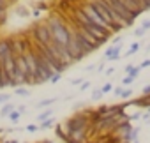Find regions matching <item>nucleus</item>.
Instances as JSON below:
<instances>
[{
	"label": "nucleus",
	"mask_w": 150,
	"mask_h": 143,
	"mask_svg": "<svg viewBox=\"0 0 150 143\" xmlns=\"http://www.w3.org/2000/svg\"><path fill=\"white\" fill-rule=\"evenodd\" d=\"M46 27L51 32V41L53 42H57L60 46L67 44V41H69V27L60 20V16H57V14L50 16L48 21H46Z\"/></svg>",
	"instance_id": "nucleus-1"
},
{
	"label": "nucleus",
	"mask_w": 150,
	"mask_h": 143,
	"mask_svg": "<svg viewBox=\"0 0 150 143\" xmlns=\"http://www.w3.org/2000/svg\"><path fill=\"white\" fill-rule=\"evenodd\" d=\"M90 125H92V122H90V118L87 117V113L83 111V113H80V115L71 117L62 127H64V131L69 134V132H74V131H88Z\"/></svg>",
	"instance_id": "nucleus-2"
},
{
	"label": "nucleus",
	"mask_w": 150,
	"mask_h": 143,
	"mask_svg": "<svg viewBox=\"0 0 150 143\" xmlns=\"http://www.w3.org/2000/svg\"><path fill=\"white\" fill-rule=\"evenodd\" d=\"M65 50H67V53L71 55L72 62H74V60H81L83 57H87V55L83 53L80 42H78L76 30H71V28H69V41H67V44H65Z\"/></svg>",
	"instance_id": "nucleus-3"
},
{
	"label": "nucleus",
	"mask_w": 150,
	"mask_h": 143,
	"mask_svg": "<svg viewBox=\"0 0 150 143\" xmlns=\"http://www.w3.org/2000/svg\"><path fill=\"white\" fill-rule=\"evenodd\" d=\"M80 11L88 18V21H90L92 25H96V27H99V28H103V30H106V32H110V34L113 32V30H111V27H110V25H108V23H106L99 14H97V13H96V9H94L90 4H85Z\"/></svg>",
	"instance_id": "nucleus-4"
},
{
	"label": "nucleus",
	"mask_w": 150,
	"mask_h": 143,
	"mask_svg": "<svg viewBox=\"0 0 150 143\" xmlns=\"http://www.w3.org/2000/svg\"><path fill=\"white\" fill-rule=\"evenodd\" d=\"M106 2H108V6L111 7V11H113V13H115L122 21H124V25H125V27H131V25L134 23L136 16H132V14H131V13H129V11H127L120 2H118V0H106Z\"/></svg>",
	"instance_id": "nucleus-5"
},
{
	"label": "nucleus",
	"mask_w": 150,
	"mask_h": 143,
	"mask_svg": "<svg viewBox=\"0 0 150 143\" xmlns=\"http://www.w3.org/2000/svg\"><path fill=\"white\" fill-rule=\"evenodd\" d=\"M34 37H35V42L41 44V46H48L51 42V32L50 28L46 27V23H39L34 27Z\"/></svg>",
	"instance_id": "nucleus-6"
},
{
	"label": "nucleus",
	"mask_w": 150,
	"mask_h": 143,
	"mask_svg": "<svg viewBox=\"0 0 150 143\" xmlns=\"http://www.w3.org/2000/svg\"><path fill=\"white\" fill-rule=\"evenodd\" d=\"M28 50H30V46L25 39H11V55L13 57H20Z\"/></svg>",
	"instance_id": "nucleus-7"
},
{
	"label": "nucleus",
	"mask_w": 150,
	"mask_h": 143,
	"mask_svg": "<svg viewBox=\"0 0 150 143\" xmlns=\"http://www.w3.org/2000/svg\"><path fill=\"white\" fill-rule=\"evenodd\" d=\"M11 55V39H0V62Z\"/></svg>",
	"instance_id": "nucleus-8"
},
{
	"label": "nucleus",
	"mask_w": 150,
	"mask_h": 143,
	"mask_svg": "<svg viewBox=\"0 0 150 143\" xmlns=\"http://www.w3.org/2000/svg\"><path fill=\"white\" fill-rule=\"evenodd\" d=\"M104 55H106V58H110V60H117V58L120 57V46H113V48H108Z\"/></svg>",
	"instance_id": "nucleus-9"
},
{
	"label": "nucleus",
	"mask_w": 150,
	"mask_h": 143,
	"mask_svg": "<svg viewBox=\"0 0 150 143\" xmlns=\"http://www.w3.org/2000/svg\"><path fill=\"white\" fill-rule=\"evenodd\" d=\"M55 101H57L55 97H51V99H42L41 103H37V104H35V108H39V110H41V108H50V104H53Z\"/></svg>",
	"instance_id": "nucleus-10"
},
{
	"label": "nucleus",
	"mask_w": 150,
	"mask_h": 143,
	"mask_svg": "<svg viewBox=\"0 0 150 143\" xmlns=\"http://www.w3.org/2000/svg\"><path fill=\"white\" fill-rule=\"evenodd\" d=\"M51 113H53V110H50V108H48V110H44V111L37 117V120H39V122H44V120L51 118Z\"/></svg>",
	"instance_id": "nucleus-11"
},
{
	"label": "nucleus",
	"mask_w": 150,
	"mask_h": 143,
	"mask_svg": "<svg viewBox=\"0 0 150 143\" xmlns=\"http://www.w3.org/2000/svg\"><path fill=\"white\" fill-rule=\"evenodd\" d=\"M11 111H14V106H13V104H4L2 110H0V115H2V117H7Z\"/></svg>",
	"instance_id": "nucleus-12"
},
{
	"label": "nucleus",
	"mask_w": 150,
	"mask_h": 143,
	"mask_svg": "<svg viewBox=\"0 0 150 143\" xmlns=\"http://www.w3.org/2000/svg\"><path fill=\"white\" fill-rule=\"evenodd\" d=\"M20 117H21V115H20V113H18L16 110H14V111H11V113L7 115V118H9V120H11L13 124H18V122H20Z\"/></svg>",
	"instance_id": "nucleus-13"
},
{
	"label": "nucleus",
	"mask_w": 150,
	"mask_h": 143,
	"mask_svg": "<svg viewBox=\"0 0 150 143\" xmlns=\"http://www.w3.org/2000/svg\"><path fill=\"white\" fill-rule=\"evenodd\" d=\"M16 96H23V97H28L30 96V90H27L25 87H18V90H14Z\"/></svg>",
	"instance_id": "nucleus-14"
},
{
	"label": "nucleus",
	"mask_w": 150,
	"mask_h": 143,
	"mask_svg": "<svg viewBox=\"0 0 150 143\" xmlns=\"http://www.w3.org/2000/svg\"><path fill=\"white\" fill-rule=\"evenodd\" d=\"M53 124H55V120H53V118H48V120H44V122H41V125H39V129H50V127H53Z\"/></svg>",
	"instance_id": "nucleus-15"
},
{
	"label": "nucleus",
	"mask_w": 150,
	"mask_h": 143,
	"mask_svg": "<svg viewBox=\"0 0 150 143\" xmlns=\"http://www.w3.org/2000/svg\"><path fill=\"white\" fill-rule=\"evenodd\" d=\"M138 50H139V42H134V44H131V48L127 50V53H125V55H127V57H131V55H134Z\"/></svg>",
	"instance_id": "nucleus-16"
},
{
	"label": "nucleus",
	"mask_w": 150,
	"mask_h": 143,
	"mask_svg": "<svg viewBox=\"0 0 150 143\" xmlns=\"http://www.w3.org/2000/svg\"><path fill=\"white\" fill-rule=\"evenodd\" d=\"M131 96H132V90L127 87V88H122V92H120V96H118V97H122V99H129Z\"/></svg>",
	"instance_id": "nucleus-17"
},
{
	"label": "nucleus",
	"mask_w": 150,
	"mask_h": 143,
	"mask_svg": "<svg viewBox=\"0 0 150 143\" xmlns=\"http://www.w3.org/2000/svg\"><path fill=\"white\" fill-rule=\"evenodd\" d=\"M99 90H101V92H103V96H104V94H108V92H111V90H113V85H111V83H106V85H103Z\"/></svg>",
	"instance_id": "nucleus-18"
},
{
	"label": "nucleus",
	"mask_w": 150,
	"mask_h": 143,
	"mask_svg": "<svg viewBox=\"0 0 150 143\" xmlns=\"http://www.w3.org/2000/svg\"><path fill=\"white\" fill-rule=\"evenodd\" d=\"M101 97H103V92H101V90H99V88H97V90H94V92H92V101H99V99H101Z\"/></svg>",
	"instance_id": "nucleus-19"
},
{
	"label": "nucleus",
	"mask_w": 150,
	"mask_h": 143,
	"mask_svg": "<svg viewBox=\"0 0 150 143\" xmlns=\"http://www.w3.org/2000/svg\"><path fill=\"white\" fill-rule=\"evenodd\" d=\"M60 78H62V74H60V73H55V74L50 78V83H57V81H60Z\"/></svg>",
	"instance_id": "nucleus-20"
},
{
	"label": "nucleus",
	"mask_w": 150,
	"mask_h": 143,
	"mask_svg": "<svg viewBox=\"0 0 150 143\" xmlns=\"http://www.w3.org/2000/svg\"><path fill=\"white\" fill-rule=\"evenodd\" d=\"M134 80H136V78H132V76H129V74H127V76H125V78H124V80H122V83H124V85H127V87H129V85H131V83H132V81H134Z\"/></svg>",
	"instance_id": "nucleus-21"
},
{
	"label": "nucleus",
	"mask_w": 150,
	"mask_h": 143,
	"mask_svg": "<svg viewBox=\"0 0 150 143\" xmlns=\"http://www.w3.org/2000/svg\"><path fill=\"white\" fill-rule=\"evenodd\" d=\"M145 32H146V30H143V28L139 27V28H136V30H134V35H136V37H143V35H145Z\"/></svg>",
	"instance_id": "nucleus-22"
},
{
	"label": "nucleus",
	"mask_w": 150,
	"mask_h": 143,
	"mask_svg": "<svg viewBox=\"0 0 150 143\" xmlns=\"http://www.w3.org/2000/svg\"><path fill=\"white\" fill-rule=\"evenodd\" d=\"M9 99H11L9 94H0V104H2V103H7Z\"/></svg>",
	"instance_id": "nucleus-23"
},
{
	"label": "nucleus",
	"mask_w": 150,
	"mask_h": 143,
	"mask_svg": "<svg viewBox=\"0 0 150 143\" xmlns=\"http://www.w3.org/2000/svg\"><path fill=\"white\" fill-rule=\"evenodd\" d=\"M139 71H141L139 67H132V69H131V73H129V76H132V78H136V76H138V73H139Z\"/></svg>",
	"instance_id": "nucleus-24"
},
{
	"label": "nucleus",
	"mask_w": 150,
	"mask_h": 143,
	"mask_svg": "<svg viewBox=\"0 0 150 143\" xmlns=\"http://www.w3.org/2000/svg\"><path fill=\"white\" fill-rule=\"evenodd\" d=\"M138 67H139V69H145V67H150V58H146L145 62H141V64H139Z\"/></svg>",
	"instance_id": "nucleus-25"
},
{
	"label": "nucleus",
	"mask_w": 150,
	"mask_h": 143,
	"mask_svg": "<svg viewBox=\"0 0 150 143\" xmlns=\"http://www.w3.org/2000/svg\"><path fill=\"white\" fill-rule=\"evenodd\" d=\"M87 88H90V83H88V81H83V83H81V87H80V90H81V92H85Z\"/></svg>",
	"instance_id": "nucleus-26"
},
{
	"label": "nucleus",
	"mask_w": 150,
	"mask_h": 143,
	"mask_svg": "<svg viewBox=\"0 0 150 143\" xmlns=\"http://www.w3.org/2000/svg\"><path fill=\"white\" fill-rule=\"evenodd\" d=\"M141 96H150V85L143 87V90H141Z\"/></svg>",
	"instance_id": "nucleus-27"
},
{
	"label": "nucleus",
	"mask_w": 150,
	"mask_h": 143,
	"mask_svg": "<svg viewBox=\"0 0 150 143\" xmlns=\"http://www.w3.org/2000/svg\"><path fill=\"white\" fill-rule=\"evenodd\" d=\"M141 4H143V9H150V0H141Z\"/></svg>",
	"instance_id": "nucleus-28"
},
{
	"label": "nucleus",
	"mask_w": 150,
	"mask_h": 143,
	"mask_svg": "<svg viewBox=\"0 0 150 143\" xmlns=\"http://www.w3.org/2000/svg\"><path fill=\"white\" fill-rule=\"evenodd\" d=\"M18 14H21V16H28V11L23 9V7H20V9H18Z\"/></svg>",
	"instance_id": "nucleus-29"
},
{
	"label": "nucleus",
	"mask_w": 150,
	"mask_h": 143,
	"mask_svg": "<svg viewBox=\"0 0 150 143\" xmlns=\"http://www.w3.org/2000/svg\"><path fill=\"white\" fill-rule=\"evenodd\" d=\"M39 127L37 125H34V124H30V125H27V131H37Z\"/></svg>",
	"instance_id": "nucleus-30"
},
{
	"label": "nucleus",
	"mask_w": 150,
	"mask_h": 143,
	"mask_svg": "<svg viewBox=\"0 0 150 143\" xmlns=\"http://www.w3.org/2000/svg\"><path fill=\"white\" fill-rule=\"evenodd\" d=\"M141 28H143V30H148V28H150V21H143Z\"/></svg>",
	"instance_id": "nucleus-31"
},
{
	"label": "nucleus",
	"mask_w": 150,
	"mask_h": 143,
	"mask_svg": "<svg viewBox=\"0 0 150 143\" xmlns=\"http://www.w3.org/2000/svg\"><path fill=\"white\" fill-rule=\"evenodd\" d=\"M71 83H72V85H80V83H83V80H81V78H78V80H72Z\"/></svg>",
	"instance_id": "nucleus-32"
},
{
	"label": "nucleus",
	"mask_w": 150,
	"mask_h": 143,
	"mask_svg": "<svg viewBox=\"0 0 150 143\" xmlns=\"http://www.w3.org/2000/svg\"><path fill=\"white\" fill-rule=\"evenodd\" d=\"M120 92H122V87H118V88H113V94H115V96H120Z\"/></svg>",
	"instance_id": "nucleus-33"
},
{
	"label": "nucleus",
	"mask_w": 150,
	"mask_h": 143,
	"mask_svg": "<svg viewBox=\"0 0 150 143\" xmlns=\"http://www.w3.org/2000/svg\"><path fill=\"white\" fill-rule=\"evenodd\" d=\"M120 41H122V37H120V35H117V37H115V39H113V44H118V42H120Z\"/></svg>",
	"instance_id": "nucleus-34"
},
{
	"label": "nucleus",
	"mask_w": 150,
	"mask_h": 143,
	"mask_svg": "<svg viewBox=\"0 0 150 143\" xmlns=\"http://www.w3.org/2000/svg\"><path fill=\"white\" fill-rule=\"evenodd\" d=\"M0 13H6V4L0 2Z\"/></svg>",
	"instance_id": "nucleus-35"
},
{
	"label": "nucleus",
	"mask_w": 150,
	"mask_h": 143,
	"mask_svg": "<svg viewBox=\"0 0 150 143\" xmlns=\"http://www.w3.org/2000/svg\"><path fill=\"white\" fill-rule=\"evenodd\" d=\"M132 67H134V65H125V73H127V74L131 73V69H132Z\"/></svg>",
	"instance_id": "nucleus-36"
},
{
	"label": "nucleus",
	"mask_w": 150,
	"mask_h": 143,
	"mask_svg": "<svg viewBox=\"0 0 150 143\" xmlns=\"http://www.w3.org/2000/svg\"><path fill=\"white\" fill-rule=\"evenodd\" d=\"M0 2H4V4H6V6H7V4H9V2H13V0H0Z\"/></svg>",
	"instance_id": "nucleus-37"
},
{
	"label": "nucleus",
	"mask_w": 150,
	"mask_h": 143,
	"mask_svg": "<svg viewBox=\"0 0 150 143\" xmlns=\"http://www.w3.org/2000/svg\"><path fill=\"white\" fill-rule=\"evenodd\" d=\"M136 2H138V4H141V0H136ZM141 6H143V4H141Z\"/></svg>",
	"instance_id": "nucleus-38"
},
{
	"label": "nucleus",
	"mask_w": 150,
	"mask_h": 143,
	"mask_svg": "<svg viewBox=\"0 0 150 143\" xmlns=\"http://www.w3.org/2000/svg\"><path fill=\"white\" fill-rule=\"evenodd\" d=\"M0 25H4V21H0Z\"/></svg>",
	"instance_id": "nucleus-39"
},
{
	"label": "nucleus",
	"mask_w": 150,
	"mask_h": 143,
	"mask_svg": "<svg viewBox=\"0 0 150 143\" xmlns=\"http://www.w3.org/2000/svg\"><path fill=\"white\" fill-rule=\"evenodd\" d=\"M148 115H150V108H148Z\"/></svg>",
	"instance_id": "nucleus-40"
},
{
	"label": "nucleus",
	"mask_w": 150,
	"mask_h": 143,
	"mask_svg": "<svg viewBox=\"0 0 150 143\" xmlns=\"http://www.w3.org/2000/svg\"><path fill=\"white\" fill-rule=\"evenodd\" d=\"M118 143H125V141H118Z\"/></svg>",
	"instance_id": "nucleus-41"
},
{
	"label": "nucleus",
	"mask_w": 150,
	"mask_h": 143,
	"mask_svg": "<svg viewBox=\"0 0 150 143\" xmlns=\"http://www.w3.org/2000/svg\"><path fill=\"white\" fill-rule=\"evenodd\" d=\"M67 143H72V141H67Z\"/></svg>",
	"instance_id": "nucleus-42"
}]
</instances>
